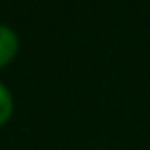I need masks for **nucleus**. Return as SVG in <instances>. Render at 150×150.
I'll use <instances>...</instances> for the list:
<instances>
[{"mask_svg": "<svg viewBox=\"0 0 150 150\" xmlns=\"http://www.w3.org/2000/svg\"><path fill=\"white\" fill-rule=\"evenodd\" d=\"M13 115V97L4 84H0V125L6 123Z\"/></svg>", "mask_w": 150, "mask_h": 150, "instance_id": "obj_2", "label": "nucleus"}, {"mask_svg": "<svg viewBox=\"0 0 150 150\" xmlns=\"http://www.w3.org/2000/svg\"><path fill=\"white\" fill-rule=\"evenodd\" d=\"M19 50V39L15 35V31L6 25H0V68H4Z\"/></svg>", "mask_w": 150, "mask_h": 150, "instance_id": "obj_1", "label": "nucleus"}]
</instances>
